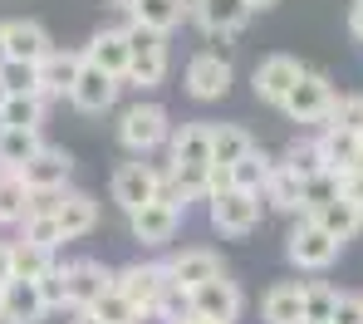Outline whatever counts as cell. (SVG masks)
<instances>
[{"instance_id": "cell-1", "label": "cell", "mask_w": 363, "mask_h": 324, "mask_svg": "<svg viewBox=\"0 0 363 324\" xmlns=\"http://www.w3.org/2000/svg\"><path fill=\"white\" fill-rule=\"evenodd\" d=\"M123 35H128V50H133L123 84H133V89H157V84L167 79V35H157V30L138 25V20H128Z\"/></svg>"}, {"instance_id": "cell-2", "label": "cell", "mask_w": 363, "mask_h": 324, "mask_svg": "<svg viewBox=\"0 0 363 324\" xmlns=\"http://www.w3.org/2000/svg\"><path fill=\"white\" fill-rule=\"evenodd\" d=\"M167 138H172V118H167L162 104H133V108H123L118 143L133 152V157H147V152L167 147Z\"/></svg>"}, {"instance_id": "cell-3", "label": "cell", "mask_w": 363, "mask_h": 324, "mask_svg": "<svg viewBox=\"0 0 363 324\" xmlns=\"http://www.w3.org/2000/svg\"><path fill=\"white\" fill-rule=\"evenodd\" d=\"M334 84H329V74H314V69H304L300 79H295V89L285 94V104H280V113L290 118V123H329V113H334Z\"/></svg>"}, {"instance_id": "cell-4", "label": "cell", "mask_w": 363, "mask_h": 324, "mask_svg": "<svg viewBox=\"0 0 363 324\" xmlns=\"http://www.w3.org/2000/svg\"><path fill=\"white\" fill-rule=\"evenodd\" d=\"M182 216H186L182 201H172V196H152V201H143L138 211H128V236H133L138 246L157 251V246H167V241L177 236Z\"/></svg>"}, {"instance_id": "cell-5", "label": "cell", "mask_w": 363, "mask_h": 324, "mask_svg": "<svg viewBox=\"0 0 363 324\" xmlns=\"http://www.w3.org/2000/svg\"><path fill=\"white\" fill-rule=\"evenodd\" d=\"M339 236H329L314 216H300L295 226H290V241H285V256L290 265H300V270H329L334 256H339Z\"/></svg>"}, {"instance_id": "cell-6", "label": "cell", "mask_w": 363, "mask_h": 324, "mask_svg": "<svg viewBox=\"0 0 363 324\" xmlns=\"http://www.w3.org/2000/svg\"><path fill=\"white\" fill-rule=\"evenodd\" d=\"M260 201H265V196L245 192V187H226V192H216V196H211V226H216L221 236H250V231L260 226V216H265Z\"/></svg>"}, {"instance_id": "cell-7", "label": "cell", "mask_w": 363, "mask_h": 324, "mask_svg": "<svg viewBox=\"0 0 363 324\" xmlns=\"http://www.w3.org/2000/svg\"><path fill=\"white\" fill-rule=\"evenodd\" d=\"M245 310V295L236 280H226V275H211V280H201L196 290H191V315H201L206 324H236Z\"/></svg>"}, {"instance_id": "cell-8", "label": "cell", "mask_w": 363, "mask_h": 324, "mask_svg": "<svg viewBox=\"0 0 363 324\" xmlns=\"http://www.w3.org/2000/svg\"><path fill=\"white\" fill-rule=\"evenodd\" d=\"M231 79H236L231 60L216 55V50H206V55H196V60L186 65V94H191L196 104H221V99L231 94Z\"/></svg>"}, {"instance_id": "cell-9", "label": "cell", "mask_w": 363, "mask_h": 324, "mask_svg": "<svg viewBox=\"0 0 363 324\" xmlns=\"http://www.w3.org/2000/svg\"><path fill=\"white\" fill-rule=\"evenodd\" d=\"M118 89H123V79H113V74H104L99 65L84 60L74 89H69V104H74L79 113H108V108L118 104Z\"/></svg>"}, {"instance_id": "cell-10", "label": "cell", "mask_w": 363, "mask_h": 324, "mask_svg": "<svg viewBox=\"0 0 363 324\" xmlns=\"http://www.w3.org/2000/svg\"><path fill=\"white\" fill-rule=\"evenodd\" d=\"M108 285H113V270H104L99 260H64V305L69 310H89Z\"/></svg>"}, {"instance_id": "cell-11", "label": "cell", "mask_w": 363, "mask_h": 324, "mask_svg": "<svg viewBox=\"0 0 363 324\" xmlns=\"http://www.w3.org/2000/svg\"><path fill=\"white\" fill-rule=\"evenodd\" d=\"M113 285L143 310V320H152L157 295H162V285H167V265H143V260H138V265H123V270H113Z\"/></svg>"}, {"instance_id": "cell-12", "label": "cell", "mask_w": 363, "mask_h": 324, "mask_svg": "<svg viewBox=\"0 0 363 324\" xmlns=\"http://www.w3.org/2000/svg\"><path fill=\"white\" fill-rule=\"evenodd\" d=\"M250 15H255V10H250L245 0H191V20H196L211 40H231V35H241Z\"/></svg>"}, {"instance_id": "cell-13", "label": "cell", "mask_w": 363, "mask_h": 324, "mask_svg": "<svg viewBox=\"0 0 363 324\" xmlns=\"http://www.w3.org/2000/svg\"><path fill=\"white\" fill-rule=\"evenodd\" d=\"M20 177H25V187L30 192H55V187H69V177H74V157L64 152V147H40L25 167H20Z\"/></svg>"}, {"instance_id": "cell-14", "label": "cell", "mask_w": 363, "mask_h": 324, "mask_svg": "<svg viewBox=\"0 0 363 324\" xmlns=\"http://www.w3.org/2000/svg\"><path fill=\"white\" fill-rule=\"evenodd\" d=\"M50 315L45 295H40V280H25V275H10L5 280V305H0V324H40Z\"/></svg>"}, {"instance_id": "cell-15", "label": "cell", "mask_w": 363, "mask_h": 324, "mask_svg": "<svg viewBox=\"0 0 363 324\" xmlns=\"http://www.w3.org/2000/svg\"><path fill=\"white\" fill-rule=\"evenodd\" d=\"M152 196H157V172H152V162L133 157V162H118V167H113V201H118L123 211H138V206L152 201Z\"/></svg>"}, {"instance_id": "cell-16", "label": "cell", "mask_w": 363, "mask_h": 324, "mask_svg": "<svg viewBox=\"0 0 363 324\" xmlns=\"http://www.w3.org/2000/svg\"><path fill=\"white\" fill-rule=\"evenodd\" d=\"M300 74H304V65H300V60H290V55H270V60H260V69H255V99L280 108Z\"/></svg>"}, {"instance_id": "cell-17", "label": "cell", "mask_w": 363, "mask_h": 324, "mask_svg": "<svg viewBox=\"0 0 363 324\" xmlns=\"http://www.w3.org/2000/svg\"><path fill=\"white\" fill-rule=\"evenodd\" d=\"M50 50H55V40H50V30L40 20H5V55L10 60L40 65Z\"/></svg>"}, {"instance_id": "cell-18", "label": "cell", "mask_w": 363, "mask_h": 324, "mask_svg": "<svg viewBox=\"0 0 363 324\" xmlns=\"http://www.w3.org/2000/svg\"><path fill=\"white\" fill-rule=\"evenodd\" d=\"M79 69H84V50H50L40 60V94L45 99H69Z\"/></svg>"}, {"instance_id": "cell-19", "label": "cell", "mask_w": 363, "mask_h": 324, "mask_svg": "<svg viewBox=\"0 0 363 324\" xmlns=\"http://www.w3.org/2000/svg\"><path fill=\"white\" fill-rule=\"evenodd\" d=\"M84 60L99 65L104 74H113V79H123V74H128V60H133L128 35H123V30H99V35L84 45Z\"/></svg>"}, {"instance_id": "cell-20", "label": "cell", "mask_w": 363, "mask_h": 324, "mask_svg": "<svg viewBox=\"0 0 363 324\" xmlns=\"http://www.w3.org/2000/svg\"><path fill=\"white\" fill-rule=\"evenodd\" d=\"M260 315H265V324H304V285L300 280L270 285L260 300Z\"/></svg>"}, {"instance_id": "cell-21", "label": "cell", "mask_w": 363, "mask_h": 324, "mask_svg": "<svg viewBox=\"0 0 363 324\" xmlns=\"http://www.w3.org/2000/svg\"><path fill=\"white\" fill-rule=\"evenodd\" d=\"M94 226H99V201H94V192H74V187H64V201H60L64 241H79V236H89Z\"/></svg>"}, {"instance_id": "cell-22", "label": "cell", "mask_w": 363, "mask_h": 324, "mask_svg": "<svg viewBox=\"0 0 363 324\" xmlns=\"http://www.w3.org/2000/svg\"><path fill=\"white\" fill-rule=\"evenodd\" d=\"M314 147H319V162H324L329 172H349V167L359 162V133H349V128L324 123L319 138H314Z\"/></svg>"}, {"instance_id": "cell-23", "label": "cell", "mask_w": 363, "mask_h": 324, "mask_svg": "<svg viewBox=\"0 0 363 324\" xmlns=\"http://www.w3.org/2000/svg\"><path fill=\"white\" fill-rule=\"evenodd\" d=\"M167 275L186 285V290H196L201 280H211V275H221V256L216 251H206V246H191V251H182V256L167 260Z\"/></svg>"}, {"instance_id": "cell-24", "label": "cell", "mask_w": 363, "mask_h": 324, "mask_svg": "<svg viewBox=\"0 0 363 324\" xmlns=\"http://www.w3.org/2000/svg\"><path fill=\"white\" fill-rule=\"evenodd\" d=\"M304 216H314V221H319L329 236H339V241H354V236L363 231V211H359V206H354L344 192L334 196V201H324L319 211H304Z\"/></svg>"}, {"instance_id": "cell-25", "label": "cell", "mask_w": 363, "mask_h": 324, "mask_svg": "<svg viewBox=\"0 0 363 324\" xmlns=\"http://www.w3.org/2000/svg\"><path fill=\"white\" fill-rule=\"evenodd\" d=\"M128 15H133L138 25L157 30V35H172L182 20H191V0H138Z\"/></svg>"}, {"instance_id": "cell-26", "label": "cell", "mask_w": 363, "mask_h": 324, "mask_svg": "<svg viewBox=\"0 0 363 324\" xmlns=\"http://www.w3.org/2000/svg\"><path fill=\"white\" fill-rule=\"evenodd\" d=\"M167 147H172V162H196V167H206V162H211V123H182V128L167 138Z\"/></svg>"}, {"instance_id": "cell-27", "label": "cell", "mask_w": 363, "mask_h": 324, "mask_svg": "<svg viewBox=\"0 0 363 324\" xmlns=\"http://www.w3.org/2000/svg\"><path fill=\"white\" fill-rule=\"evenodd\" d=\"M40 147H45L40 128H5V133H0V167L20 172V167H25Z\"/></svg>"}, {"instance_id": "cell-28", "label": "cell", "mask_w": 363, "mask_h": 324, "mask_svg": "<svg viewBox=\"0 0 363 324\" xmlns=\"http://www.w3.org/2000/svg\"><path fill=\"white\" fill-rule=\"evenodd\" d=\"M25 211H30V187H25V177L10 172V167H0V226H20Z\"/></svg>"}, {"instance_id": "cell-29", "label": "cell", "mask_w": 363, "mask_h": 324, "mask_svg": "<svg viewBox=\"0 0 363 324\" xmlns=\"http://www.w3.org/2000/svg\"><path fill=\"white\" fill-rule=\"evenodd\" d=\"M270 172H275V157H265L260 147H250V152H241V157L231 162V187H245V192H265Z\"/></svg>"}, {"instance_id": "cell-30", "label": "cell", "mask_w": 363, "mask_h": 324, "mask_svg": "<svg viewBox=\"0 0 363 324\" xmlns=\"http://www.w3.org/2000/svg\"><path fill=\"white\" fill-rule=\"evenodd\" d=\"M10 265H15V275H25V280H40V275L55 265V246H40V241L20 236V241H10Z\"/></svg>"}, {"instance_id": "cell-31", "label": "cell", "mask_w": 363, "mask_h": 324, "mask_svg": "<svg viewBox=\"0 0 363 324\" xmlns=\"http://www.w3.org/2000/svg\"><path fill=\"white\" fill-rule=\"evenodd\" d=\"M45 108H50L45 94H10L5 108H0V118H5V128H40Z\"/></svg>"}, {"instance_id": "cell-32", "label": "cell", "mask_w": 363, "mask_h": 324, "mask_svg": "<svg viewBox=\"0 0 363 324\" xmlns=\"http://www.w3.org/2000/svg\"><path fill=\"white\" fill-rule=\"evenodd\" d=\"M255 143H250V133L241 123H211V162H236L241 152H250Z\"/></svg>"}, {"instance_id": "cell-33", "label": "cell", "mask_w": 363, "mask_h": 324, "mask_svg": "<svg viewBox=\"0 0 363 324\" xmlns=\"http://www.w3.org/2000/svg\"><path fill=\"white\" fill-rule=\"evenodd\" d=\"M339 187H344V172H329V167H319L314 177H304L300 182V216L304 211H319L324 201H334Z\"/></svg>"}, {"instance_id": "cell-34", "label": "cell", "mask_w": 363, "mask_h": 324, "mask_svg": "<svg viewBox=\"0 0 363 324\" xmlns=\"http://www.w3.org/2000/svg\"><path fill=\"white\" fill-rule=\"evenodd\" d=\"M260 196H265L275 211H295V216H300V177H295L290 167L275 162V172H270V182H265V192H260Z\"/></svg>"}, {"instance_id": "cell-35", "label": "cell", "mask_w": 363, "mask_h": 324, "mask_svg": "<svg viewBox=\"0 0 363 324\" xmlns=\"http://www.w3.org/2000/svg\"><path fill=\"white\" fill-rule=\"evenodd\" d=\"M89 310H94L99 320H108V324H143V310H138V305L123 295L118 285H108V290H104V295H99Z\"/></svg>"}, {"instance_id": "cell-36", "label": "cell", "mask_w": 363, "mask_h": 324, "mask_svg": "<svg viewBox=\"0 0 363 324\" xmlns=\"http://www.w3.org/2000/svg\"><path fill=\"white\" fill-rule=\"evenodd\" d=\"M334 300H339V290H334V285L309 280V285H304V324H324L329 315H334Z\"/></svg>"}, {"instance_id": "cell-37", "label": "cell", "mask_w": 363, "mask_h": 324, "mask_svg": "<svg viewBox=\"0 0 363 324\" xmlns=\"http://www.w3.org/2000/svg\"><path fill=\"white\" fill-rule=\"evenodd\" d=\"M182 315H191V290L177 285L172 275H167V285H162V295H157V310H152V320H182Z\"/></svg>"}, {"instance_id": "cell-38", "label": "cell", "mask_w": 363, "mask_h": 324, "mask_svg": "<svg viewBox=\"0 0 363 324\" xmlns=\"http://www.w3.org/2000/svg\"><path fill=\"white\" fill-rule=\"evenodd\" d=\"M0 79L10 94H40V65H25V60H5Z\"/></svg>"}, {"instance_id": "cell-39", "label": "cell", "mask_w": 363, "mask_h": 324, "mask_svg": "<svg viewBox=\"0 0 363 324\" xmlns=\"http://www.w3.org/2000/svg\"><path fill=\"white\" fill-rule=\"evenodd\" d=\"M329 123H334V128H349V133H359V138H363V94H344V99H334Z\"/></svg>"}, {"instance_id": "cell-40", "label": "cell", "mask_w": 363, "mask_h": 324, "mask_svg": "<svg viewBox=\"0 0 363 324\" xmlns=\"http://www.w3.org/2000/svg\"><path fill=\"white\" fill-rule=\"evenodd\" d=\"M280 167H290V172H295V177L304 182V177H314L324 162H319V147H314V143H295V147L280 157Z\"/></svg>"}, {"instance_id": "cell-41", "label": "cell", "mask_w": 363, "mask_h": 324, "mask_svg": "<svg viewBox=\"0 0 363 324\" xmlns=\"http://www.w3.org/2000/svg\"><path fill=\"white\" fill-rule=\"evenodd\" d=\"M20 236H30V241H40V246H60L64 241L60 216H25V221H20Z\"/></svg>"}, {"instance_id": "cell-42", "label": "cell", "mask_w": 363, "mask_h": 324, "mask_svg": "<svg viewBox=\"0 0 363 324\" xmlns=\"http://www.w3.org/2000/svg\"><path fill=\"white\" fill-rule=\"evenodd\" d=\"M40 295L50 310H64V260H55L45 275H40Z\"/></svg>"}, {"instance_id": "cell-43", "label": "cell", "mask_w": 363, "mask_h": 324, "mask_svg": "<svg viewBox=\"0 0 363 324\" xmlns=\"http://www.w3.org/2000/svg\"><path fill=\"white\" fill-rule=\"evenodd\" d=\"M329 320L334 324H363V295H339Z\"/></svg>"}, {"instance_id": "cell-44", "label": "cell", "mask_w": 363, "mask_h": 324, "mask_svg": "<svg viewBox=\"0 0 363 324\" xmlns=\"http://www.w3.org/2000/svg\"><path fill=\"white\" fill-rule=\"evenodd\" d=\"M60 201H64V187H55V192H30V211L25 216H60Z\"/></svg>"}, {"instance_id": "cell-45", "label": "cell", "mask_w": 363, "mask_h": 324, "mask_svg": "<svg viewBox=\"0 0 363 324\" xmlns=\"http://www.w3.org/2000/svg\"><path fill=\"white\" fill-rule=\"evenodd\" d=\"M339 192L363 211V167H349V172H344V187H339Z\"/></svg>"}, {"instance_id": "cell-46", "label": "cell", "mask_w": 363, "mask_h": 324, "mask_svg": "<svg viewBox=\"0 0 363 324\" xmlns=\"http://www.w3.org/2000/svg\"><path fill=\"white\" fill-rule=\"evenodd\" d=\"M349 30H354V40H363V0L349 5Z\"/></svg>"}, {"instance_id": "cell-47", "label": "cell", "mask_w": 363, "mask_h": 324, "mask_svg": "<svg viewBox=\"0 0 363 324\" xmlns=\"http://www.w3.org/2000/svg\"><path fill=\"white\" fill-rule=\"evenodd\" d=\"M15 275V265H10V241H0V285Z\"/></svg>"}, {"instance_id": "cell-48", "label": "cell", "mask_w": 363, "mask_h": 324, "mask_svg": "<svg viewBox=\"0 0 363 324\" xmlns=\"http://www.w3.org/2000/svg\"><path fill=\"white\" fill-rule=\"evenodd\" d=\"M74 324H108V320H99L94 310H74Z\"/></svg>"}, {"instance_id": "cell-49", "label": "cell", "mask_w": 363, "mask_h": 324, "mask_svg": "<svg viewBox=\"0 0 363 324\" xmlns=\"http://www.w3.org/2000/svg\"><path fill=\"white\" fill-rule=\"evenodd\" d=\"M10 55H5V20H0V65H5Z\"/></svg>"}, {"instance_id": "cell-50", "label": "cell", "mask_w": 363, "mask_h": 324, "mask_svg": "<svg viewBox=\"0 0 363 324\" xmlns=\"http://www.w3.org/2000/svg\"><path fill=\"white\" fill-rule=\"evenodd\" d=\"M245 5H250V10H270L275 0H245Z\"/></svg>"}, {"instance_id": "cell-51", "label": "cell", "mask_w": 363, "mask_h": 324, "mask_svg": "<svg viewBox=\"0 0 363 324\" xmlns=\"http://www.w3.org/2000/svg\"><path fill=\"white\" fill-rule=\"evenodd\" d=\"M172 324H206L201 315H182V320H172Z\"/></svg>"}, {"instance_id": "cell-52", "label": "cell", "mask_w": 363, "mask_h": 324, "mask_svg": "<svg viewBox=\"0 0 363 324\" xmlns=\"http://www.w3.org/2000/svg\"><path fill=\"white\" fill-rule=\"evenodd\" d=\"M5 99H10V89H5V79H0V108H5Z\"/></svg>"}, {"instance_id": "cell-53", "label": "cell", "mask_w": 363, "mask_h": 324, "mask_svg": "<svg viewBox=\"0 0 363 324\" xmlns=\"http://www.w3.org/2000/svg\"><path fill=\"white\" fill-rule=\"evenodd\" d=\"M113 5H118V10H133V5H138V0H113Z\"/></svg>"}, {"instance_id": "cell-54", "label": "cell", "mask_w": 363, "mask_h": 324, "mask_svg": "<svg viewBox=\"0 0 363 324\" xmlns=\"http://www.w3.org/2000/svg\"><path fill=\"white\" fill-rule=\"evenodd\" d=\"M354 167H363V138H359V162H354Z\"/></svg>"}, {"instance_id": "cell-55", "label": "cell", "mask_w": 363, "mask_h": 324, "mask_svg": "<svg viewBox=\"0 0 363 324\" xmlns=\"http://www.w3.org/2000/svg\"><path fill=\"white\" fill-rule=\"evenodd\" d=\"M0 305H5V285H0Z\"/></svg>"}, {"instance_id": "cell-56", "label": "cell", "mask_w": 363, "mask_h": 324, "mask_svg": "<svg viewBox=\"0 0 363 324\" xmlns=\"http://www.w3.org/2000/svg\"><path fill=\"white\" fill-rule=\"evenodd\" d=\"M0 133H5V118H0Z\"/></svg>"}, {"instance_id": "cell-57", "label": "cell", "mask_w": 363, "mask_h": 324, "mask_svg": "<svg viewBox=\"0 0 363 324\" xmlns=\"http://www.w3.org/2000/svg\"><path fill=\"white\" fill-rule=\"evenodd\" d=\"M324 324H334V320H324Z\"/></svg>"}]
</instances>
